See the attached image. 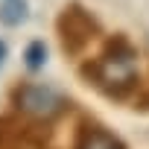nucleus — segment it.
Instances as JSON below:
<instances>
[{"label": "nucleus", "mask_w": 149, "mask_h": 149, "mask_svg": "<svg viewBox=\"0 0 149 149\" xmlns=\"http://www.w3.org/2000/svg\"><path fill=\"white\" fill-rule=\"evenodd\" d=\"M0 21L9 24V26L26 21V0H3V6H0Z\"/></svg>", "instance_id": "nucleus-4"}, {"label": "nucleus", "mask_w": 149, "mask_h": 149, "mask_svg": "<svg viewBox=\"0 0 149 149\" xmlns=\"http://www.w3.org/2000/svg\"><path fill=\"white\" fill-rule=\"evenodd\" d=\"M15 102L26 111V114H35V117H53L64 108V100L44 88V85H24L18 94H15Z\"/></svg>", "instance_id": "nucleus-1"}, {"label": "nucleus", "mask_w": 149, "mask_h": 149, "mask_svg": "<svg viewBox=\"0 0 149 149\" xmlns=\"http://www.w3.org/2000/svg\"><path fill=\"white\" fill-rule=\"evenodd\" d=\"M79 149H123V146H120L108 132H102V129H88V132L82 134Z\"/></svg>", "instance_id": "nucleus-3"}, {"label": "nucleus", "mask_w": 149, "mask_h": 149, "mask_svg": "<svg viewBox=\"0 0 149 149\" xmlns=\"http://www.w3.org/2000/svg\"><path fill=\"white\" fill-rule=\"evenodd\" d=\"M3 56H6V44L0 41V61H3Z\"/></svg>", "instance_id": "nucleus-6"}, {"label": "nucleus", "mask_w": 149, "mask_h": 149, "mask_svg": "<svg viewBox=\"0 0 149 149\" xmlns=\"http://www.w3.org/2000/svg\"><path fill=\"white\" fill-rule=\"evenodd\" d=\"M58 29H61V44H64V50L76 53V50L91 38V32H94V21H91L82 9L73 6V9H67V12L61 15Z\"/></svg>", "instance_id": "nucleus-2"}, {"label": "nucleus", "mask_w": 149, "mask_h": 149, "mask_svg": "<svg viewBox=\"0 0 149 149\" xmlns=\"http://www.w3.org/2000/svg\"><path fill=\"white\" fill-rule=\"evenodd\" d=\"M44 61H47V47H44V41H32V44L26 47V67H29V70H38Z\"/></svg>", "instance_id": "nucleus-5"}]
</instances>
